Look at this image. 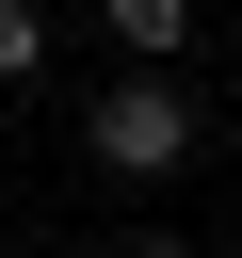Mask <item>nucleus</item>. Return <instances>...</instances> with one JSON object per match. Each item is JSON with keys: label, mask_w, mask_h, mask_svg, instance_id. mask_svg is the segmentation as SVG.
I'll return each instance as SVG.
<instances>
[{"label": "nucleus", "mask_w": 242, "mask_h": 258, "mask_svg": "<svg viewBox=\"0 0 242 258\" xmlns=\"http://www.w3.org/2000/svg\"><path fill=\"white\" fill-rule=\"evenodd\" d=\"M81 145H97L113 177H177V161H194V97H177V81H113V97L81 113Z\"/></svg>", "instance_id": "obj_1"}, {"label": "nucleus", "mask_w": 242, "mask_h": 258, "mask_svg": "<svg viewBox=\"0 0 242 258\" xmlns=\"http://www.w3.org/2000/svg\"><path fill=\"white\" fill-rule=\"evenodd\" d=\"M113 258H194V242H113Z\"/></svg>", "instance_id": "obj_3"}, {"label": "nucleus", "mask_w": 242, "mask_h": 258, "mask_svg": "<svg viewBox=\"0 0 242 258\" xmlns=\"http://www.w3.org/2000/svg\"><path fill=\"white\" fill-rule=\"evenodd\" d=\"M32 64H48V16H32V0H0V81H32Z\"/></svg>", "instance_id": "obj_2"}]
</instances>
